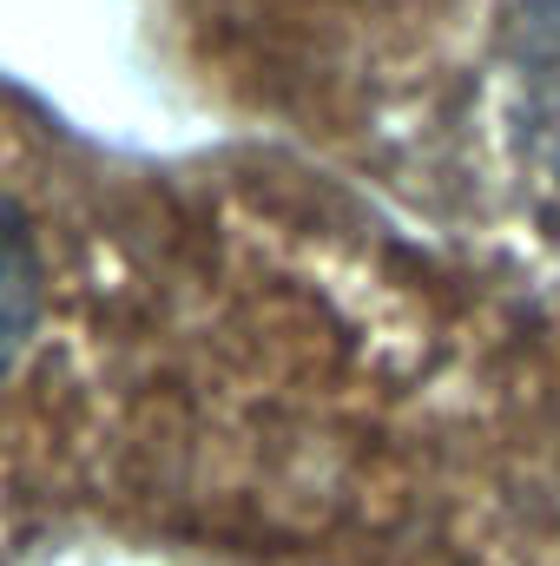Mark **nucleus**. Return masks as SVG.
Returning <instances> with one entry per match:
<instances>
[{
  "label": "nucleus",
  "mask_w": 560,
  "mask_h": 566,
  "mask_svg": "<svg viewBox=\"0 0 560 566\" xmlns=\"http://www.w3.org/2000/svg\"><path fill=\"white\" fill-rule=\"evenodd\" d=\"M33 316H40V277H33V244H27V224L20 211L0 198V376L27 356V336H33Z\"/></svg>",
  "instance_id": "1"
},
{
  "label": "nucleus",
  "mask_w": 560,
  "mask_h": 566,
  "mask_svg": "<svg viewBox=\"0 0 560 566\" xmlns=\"http://www.w3.org/2000/svg\"><path fill=\"white\" fill-rule=\"evenodd\" d=\"M541 133H548V145L560 151V27H554L548 60H541Z\"/></svg>",
  "instance_id": "2"
}]
</instances>
